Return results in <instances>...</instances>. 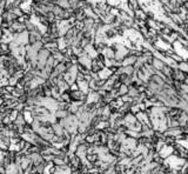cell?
I'll return each instance as SVG.
<instances>
[{
    "label": "cell",
    "mask_w": 188,
    "mask_h": 174,
    "mask_svg": "<svg viewBox=\"0 0 188 174\" xmlns=\"http://www.w3.org/2000/svg\"><path fill=\"white\" fill-rule=\"evenodd\" d=\"M91 174H102L101 172H99V171H97V172H93V173H91Z\"/></svg>",
    "instance_id": "cell-21"
},
{
    "label": "cell",
    "mask_w": 188,
    "mask_h": 174,
    "mask_svg": "<svg viewBox=\"0 0 188 174\" xmlns=\"http://www.w3.org/2000/svg\"><path fill=\"white\" fill-rule=\"evenodd\" d=\"M31 166H32V162H31L29 158L26 154H24L23 155V159H21V162H20V168L23 169V172L25 173Z\"/></svg>",
    "instance_id": "cell-4"
},
{
    "label": "cell",
    "mask_w": 188,
    "mask_h": 174,
    "mask_svg": "<svg viewBox=\"0 0 188 174\" xmlns=\"http://www.w3.org/2000/svg\"><path fill=\"white\" fill-rule=\"evenodd\" d=\"M139 94L140 93H139V91H138V88H135V87H133V86H128V93H127L128 97L134 99V98H136Z\"/></svg>",
    "instance_id": "cell-15"
},
{
    "label": "cell",
    "mask_w": 188,
    "mask_h": 174,
    "mask_svg": "<svg viewBox=\"0 0 188 174\" xmlns=\"http://www.w3.org/2000/svg\"><path fill=\"white\" fill-rule=\"evenodd\" d=\"M86 160L89 164H94V162H97L98 160H100V156L97 153H89V154L86 155Z\"/></svg>",
    "instance_id": "cell-13"
},
{
    "label": "cell",
    "mask_w": 188,
    "mask_h": 174,
    "mask_svg": "<svg viewBox=\"0 0 188 174\" xmlns=\"http://www.w3.org/2000/svg\"><path fill=\"white\" fill-rule=\"evenodd\" d=\"M64 132H65V130H64L63 126L59 124V121H57V122L52 124V133H53L54 136H59V138H63Z\"/></svg>",
    "instance_id": "cell-3"
},
{
    "label": "cell",
    "mask_w": 188,
    "mask_h": 174,
    "mask_svg": "<svg viewBox=\"0 0 188 174\" xmlns=\"http://www.w3.org/2000/svg\"><path fill=\"white\" fill-rule=\"evenodd\" d=\"M127 93H128V86H127V85H124V84H121V86L118 88V94H119V97L127 95Z\"/></svg>",
    "instance_id": "cell-16"
},
{
    "label": "cell",
    "mask_w": 188,
    "mask_h": 174,
    "mask_svg": "<svg viewBox=\"0 0 188 174\" xmlns=\"http://www.w3.org/2000/svg\"><path fill=\"white\" fill-rule=\"evenodd\" d=\"M77 90H79L77 82H74V84H72V85L69 86V92H71V91H77Z\"/></svg>",
    "instance_id": "cell-19"
},
{
    "label": "cell",
    "mask_w": 188,
    "mask_h": 174,
    "mask_svg": "<svg viewBox=\"0 0 188 174\" xmlns=\"http://www.w3.org/2000/svg\"><path fill=\"white\" fill-rule=\"evenodd\" d=\"M26 155L29 158V160H31V162H32L33 166H38L39 164H41V162L45 161V160L43 159V155L40 154V153H28V154H26Z\"/></svg>",
    "instance_id": "cell-2"
},
{
    "label": "cell",
    "mask_w": 188,
    "mask_h": 174,
    "mask_svg": "<svg viewBox=\"0 0 188 174\" xmlns=\"http://www.w3.org/2000/svg\"><path fill=\"white\" fill-rule=\"evenodd\" d=\"M0 174H6V168L4 165L0 164Z\"/></svg>",
    "instance_id": "cell-20"
},
{
    "label": "cell",
    "mask_w": 188,
    "mask_h": 174,
    "mask_svg": "<svg viewBox=\"0 0 188 174\" xmlns=\"http://www.w3.org/2000/svg\"><path fill=\"white\" fill-rule=\"evenodd\" d=\"M25 27H26V32H27V33H33V32H35V31L38 29V27H37V24H35V23H33L32 20L27 21V23L25 24Z\"/></svg>",
    "instance_id": "cell-10"
},
{
    "label": "cell",
    "mask_w": 188,
    "mask_h": 174,
    "mask_svg": "<svg viewBox=\"0 0 188 174\" xmlns=\"http://www.w3.org/2000/svg\"><path fill=\"white\" fill-rule=\"evenodd\" d=\"M165 65H166V64H165L161 59H158V58H155V57H153V60H152V66H153L156 71H160V72H161V69L164 68Z\"/></svg>",
    "instance_id": "cell-9"
},
{
    "label": "cell",
    "mask_w": 188,
    "mask_h": 174,
    "mask_svg": "<svg viewBox=\"0 0 188 174\" xmlns=\"http://www.w3.org/2000/svg\"><path fill=\"white\" fill-rule=\"evenodd\" d=\"M130 112L132 113V114H138L140 112V108H139V105H132L130 106Z\"/></svg>",
    "instance_id": "cell-18"
},
{
    "label": "cell",
    "mask_w": 188,
    "mask_h": 174,
    "mask_svg": "<svg viewBox=\"0 0 188 174\" xmlns=\"http://www.w3.org/2000/svg\"><path fill=\"white\" fill-rule=\"evenodd\" d=\"M124 120H125V126L126 127H128L130 125H134L135 121H136V116L134 114H132L130 112H128L127 114L124 115Z\"/></svg>",
    "instance_id": "cell-6"
},
{
    "label": "cell",
    "mask_w": 188,
    "mask_h": 174,
    "mask_svg": "<svg viewBox=\"0 0 188 174\" xmlns=\"http://www.w3.org/2000/svg\"><path fill=\"white\" fill-rule=\"evenodd\" d=\"M54 116L57 118V120H63V119H65L66 116L68 115V112L66 111V110H57V111L53 113Z\"/></svg>",
    "instance_id": "cell-11"
},
{
    "label": "cell",
    "mask_w": 188,
    "mask_h": 174,
    "mask_svg": "<svg viewBox=\"0 0 188 174\" xmlns=\"http://www.w3.org/2000/svg\"><path fill=\"white\" fill-rule=\"evenodd\" d=\"M7 82H8V85H10V86L15 87L17 86V84H18V80H17L14 77H8L7 78Z\"/></svg>",
    "instance_id": "cell-17"
},
{
    "label": "cell",
    "mask_w": 188,
    "mask_h": 174,
    "mask_svg": "<svg viewBox=\"0 0 188 174\" xmlns=\"http://www.w3.org/2000/svg\"><path fill=\"white\" fill-rule=\"evenodd\" d=\"M69 97H71V102H86L87 94L80 90H77V91H71Z\"/></svg>",
    "instance_id": "cell-1"
},
{
    "label": "cell",
    "mask_w": 188,
    "mask_h": 174,
    "mask_svg": "<svg viewBox=\"0 0 188 174\" xmlns=\"http://www.w3.org/2000/svg\"><path fill=\"white\" fill-rule=\"evenodd\" d=\"M101 54H104L105 59H108V60H112V59L115 58V51L113 49H111L109 46H107L106 49H104V52Z\"/></svg>",
    "instance_id": "cell-8"
},
{
    "label": "cell",
    "mask_w": 188,
    "mask_h": 174,
    "mask_svg": "<svg viewBox=\"0 0 188 174\" xmlns=\"http://www.w3.org/2000/svg\"><path fill=\"white\" fill-rule=\"evenodd\" d=\"M13 122H14L15 125H19V126H26L27 125V121L25 120V116H24L23 113H19L18 116H17V119H15Z\"/></svg>",
    "instance_id": "cell-12"
},
{
    "label": "cell",
    "mask_w": 188,
    "mask_h": 174,
    "mask_svg": "<svg viewBox=\"0 0 188 174\" xmlns=\"http://www.w3.org/2000/svg\"><path fill=\"white\" fill-rule=\"evenodd\" d=\"M136 60H138V58H136V57L128 54V55H127V57H125V58H124V60H122V66H133V65L136 63Z\"/></svg>",
    "instance_id": "cell-7"
},
{
    "label": "cell",
    "mask_w": 188,
    "mask_h": 174,
    "mask_svg": "<svg viewBox=\"0 0 188 174\" xmlns=\"http://www.w3.org/2000/svg\"><path fill=\"white\" fill-rule=\"evenodd\" d=\"M73 17H74V19L77 21H84L87 18L86 13H85V11L82 8H78V10L73 11Z\"/></svg>",
    "instance_id": "cell-5"
},
{
    "label": "cell",
    "mask_w": 188,
    "mask_h": 174,
    "mask_svg": "<svg viewBox=\"0 0 188 174\" xmlns=\"http://www.w3.org/2000/svg\"><path fill=\"white\" fill-rule=\"evenodd\" d=\"M58 101H63L65 104H71V97H69V92H63L60 94Z\"/></svg>",
    "instance_id": "cell-14"
}]
</instances>
